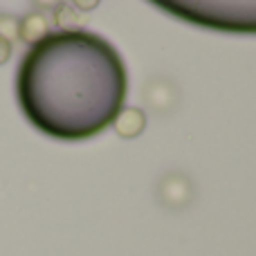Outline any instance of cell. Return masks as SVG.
<instances>
[{
    "label": "cell",
    "instance_id": "cell-3",
    "mask_svg": "<svg viewBox=\"0 0 256 256\" xmlns=\"http://www.w3.org/2000/svg\"><path fill=\"white\" fill-rule=\"evenodd\" d=\"M144 99L153 110L158 112H168L180 99V92H178L176 84L171 79H150L144 88Z\"/></svg>",
    "mask_w": 256,
    "mask_h": 256
},
{
    "label": "cell",
    "instance_id": "cell-5",
    "mask_svg": "<svg viewBox=\"0 0 256 256\" xmlns=\"http://www.w3.org/2000/svg\"><path fill=\"white\" fill-rule=\"evenodd\" d=\"M112 128L124 140H135L144 132L146 128V115L140 108H122L117 117L112 120Z\"/></svg>",
    "mask_w": 256,
    "mask_h": 256
},
{
    "label": "cell",
    "instance_id": "cell-1",
    "mask_svg": "<svg viewBox=\"0 0 256 256\" xmlns=\"http://www.w3.org/2000/svg\"><path fill=\"white\" fill-rule=\"evenodd\" d=\"M25 112L58 140H86L124 108L126 70L117 50L90 32H58L32 48L18 76Z\"/></svg>",
    "mask_w": 256,
    "mask_h": 256
},
{
    "label": "cell",
    "instance_id": "cell-2",
    "mask_svg": "<svg viewBox=\"0 0 256 256\" xmlns=\"http://www.w3.org/2000/svg\"><path fill=\"white\" fill-rule=\"evenodd\" d=\"M158 198L168 209H184L194 200V184L182 173H166L158 184Z\"/></svg>",
    "mask_w": 256,
    "mask_h": 256
},
{
    "label": "cell",
    "instance_id": "cell-8",
    "mask_svg": "<svg viewBox=\"0 0 256 256\" xmlns=\"http://www.w3.org/2000/svg\"><path fill=\"white\" fill-rule=\"evenodd\" d=\"M9 56H12V43L0 38V66H4L9 61Z\"/></svg>",
    "mask_w": 256,
    "mask_h": 256
},
{
    "label": "cell",
    "instance_id": "cell-4",
    "mask_svg": "<svg viewBox=\"0 0 256 256\" xmlns=\"http://www.w3.org/2000/svg\"><path fill=\"white\" fill-rule=\"evenodd\" d=\"M50 36V20L45 14L30 12L27 16L20 18V27H18V38L27 45H38Z\"/></svg>",
    "mask_w": 256,
    "mask_h": 256
},
{
    "label": "cell",
    "instance_id": "cell-7",
    "mask_svg": "<svg viewBox=\"0 0 256 256\" xmlns=\"http://www.w3.org/2000/svg\"><path fill=\"white\" fill-rule=\"evenodd\" d=\"M18 27H20V18L12 14H0V38H4L7 43L18 40Z\"/></svg>",
    "mask_w": 256,
    "mask_h": 256
},
{
    "label": "cell",
    "instance_id": "cell-6",
    "mask_svg": "<svg viewBox=\"0 0 256 256\" xmlns=\"http://www.w3.org/2000/svg\"><path fill=\"white\" fill-rule=\"evenodd\" d=\"M88 20V14L76 12L72 4H61L54 12V22L61 32H81V27Z\"/></svg>",
    "mask_w": 256,
    "mask_h": 256
}]
</instances>
